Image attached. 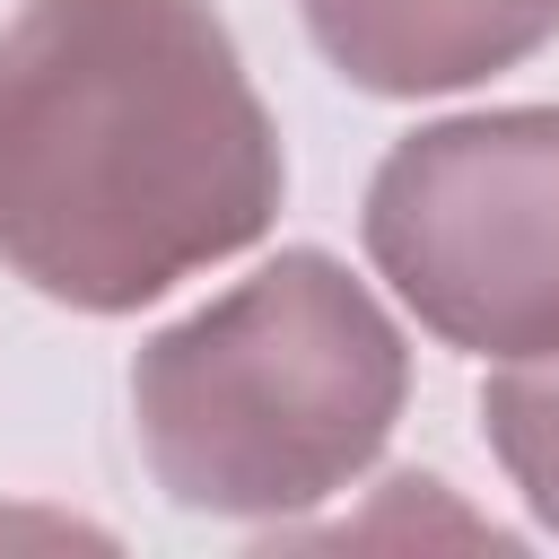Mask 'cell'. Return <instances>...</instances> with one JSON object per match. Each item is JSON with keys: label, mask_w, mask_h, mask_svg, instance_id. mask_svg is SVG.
<instances>
[{"label": "cell", "mask_w": 559, "mask_h": 559, "mask_svg": "<svg viewBox=\"0 0 559 559\" xmlns=\"http://www.w3.org/2000/svg\"><path fill=\"white\" fill-rule=\"evenodd\" d=\"M280 122L210 0H17L0 26V262L140 314L271 236Z\"/></svg>", "instance_id": "6da1fadb"}, {"label": "cell", "mask_w": 559, "mask_h": 559, "mask_svg": "<svg viewBox=\"0 0 559 559\" xmlns=\"http://www.w3.org/2000/svg\"><path fill=\"white\" fill-rule=\"evenodd\" d=\"M411 402V349L349 262L288 245L131 358V419L183 515L288 524L341 498Z\"/></svg>", "instance_id": "7a4b0ae2"}, {"label": "cell", "mask_w": 559, "mask_h": 559, "mask_svg": "<svg viewBox=\"0 0 559 559\" xmlns=\"http://www.w3.org/2000/svg\"><path fill=\"white\" fill-rule=\"evenodd\" d=\"M376 280L463 358L559 349V105L402 131L358 201Z\"/></svg>", "instance_id": "3957f363"}, {"label": "cell", "mask_w": 559, "mask_h": 559, "mask_svg": "<svg viewBox=\"0 0 559 559\" xmlns=\"http://www.w3.org/2000/svg\"><path fill=\"white\" fill-rule=\"evenodd\" d=\"M297 17L358 96H454L559 35V0H297Z\"/></svg>", "instance_id": "277c9868"}, {"label": "cell", "mask_w": 559, "mask_h": 559, "mask_svg": "<svg viewBox=\"0 0 559 559\" xmlns=\"http://www.w3.org/2000/svg\"><path fill=\"white\" fill-rule=\"evenodd\" d=\"M480 437L515 480V498L533 507V524L559 533V349L498 358V376L480 384Z\"/></svg>", "instance_id": "5b68a950"}]
</instances>
